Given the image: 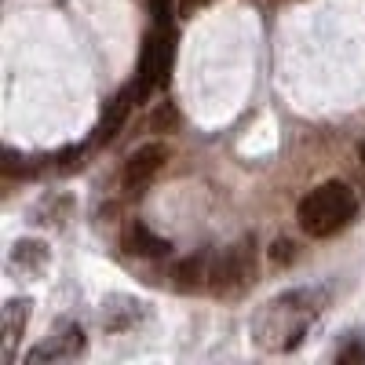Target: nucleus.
Segmentation results:
<instances>
[{"label":"nucleus","instance_id":"nucleus-1","mask_svg":"<svg viewBox=\"0 0 365 365\" xmlns=\"http://www.w3.org/2000/svg\"><path fill=\"white\" fill-rule=\"evenodd\" d=\"M325 311V292L318 289H289L282 296H274L267 307L252 318V340L263 351H292L299 340L307 336L311 322Z\"/></svg>","mask_w":365,"mask_h":365},{"label":"nucleus","instance_id":"nucleus-2","mask_svg":"<svg viewBox=\"0 0 365 365\" xmlns=\"http://www.w3.org/2000/svg\"><path fill=\"white\" fill-rule=\"evenodd\" d=\"M354 216V194L347 182L332 179V182H322L318 190H311L307 197L299 201L296 208V220L299 227L307 230L311 237H329L336 234L340 227H347Z\"/></svg>","mask_w":365,"mask_h":365},{"label":"nucleus","instance_id":"nucleus-3","mask_svg":"<svg viewBox=\"0 0 365 365\" xmlns=\"http://www.w3.org/2000/svg\"><path fill=\"white\" fill-rule=\"evenodd\" d=\"M252 282H256V249H252V241H241V245H230L216 256L208 289L230 299V296H245Z\"/></svg>","mask_w":365,"mask_h":365},{"label":"nucleus","instance_id":"nucleus-4","mask_svg":"<svg viewBox=\"0 0 365 365\" xmlns=\"http://www.w3.org/2000/svg\"><path fill=\"white\" fill-rule=\"evenodd\" d=\"M168 70H172V29H168V26H158V34L146 37V48H143L135 99L146 103L150 91L161 88V84H168Z\"/></svg>","mask_w":365,"mask_h":365},{"label":"nucleus","instance_id":"nucleus-5","mask_svg":"<svg viewBox=\"0 0 365 365\" xmlns=\"http://www.w3.org/2000/svg\"><path fill=\"white\" fill-rule=\"evenodd\" d=\"M168 161V146L165 143H146L139 150H132L128 161L120 165V182H125V190H143L150 179L158 175V168Z\"/></svg>","mask_w":365,"mask_h":365},{"label":"nucleus","instance_id":"nucleus-6","mask_svg":"<svg viewBox=\"0 0 365 365\" xmlns=\"http://www.w3.org/2000/svg\"><path fill=\"white\" fill-rule=\"evenodd\" d=\"M81 351H84V329L66 325V329L51 332L44 344L29 347L26 361H34V365H41V361H70V358H81Z\"/></svg>","mask_w":365,"mask_h":365},{"label":"nucleus","instance_id":"nucleus-7","mask_svg":"<svg viewBox=\"0 0 365 365\" xmlns=\"http://www.w3.org/2000/svg\"><path fill=\"white\" fill-rule=\"evenodd\" d=\"M212 263H216V256H205V252H194L187 259H179L172 267V285L179 292H201L212 285Z\"/></svg>","mask_w":365,"mask_h":365},{"label":"nucleus","instance_id":"nucleus-8","mask_svg":"<svg viewBox=\"0 0 365 365\" xmlns=\"http://www.w3.org/2000/svg\"><path fill=\"white\" fill-rule=\"evenodd\" d=\"M29 307H34L29 299H8L4 311H0V318H4V354H8V358L15 354L22 332H26V325H29Z\"/></svg>","mask_w":365,"mask_h":365},{"label":"nucleus","instance_id":"nucleus-9","mask_svg":"<svg viewBox=\"0 0 365 365\" xmlns=\"http://www.w3.org/2000/svg\"><path fill=\"white\" fill-rule=\"evenodd\" d=\"M139 318H143V307H139L135 299H128V296L106 299V307H103V325H106L110 332H125V329H132Z\"/></svg>","mask_w":365,"mask_h":365},{"label":"nucleus","instance_id":"nucleus-10","mask_svg":"<svg viewBox=\"0 0 365 365\" xmlns=\"http://www.w3.org/2000/svg\"><path fill=\"white\" fill-rule=\"evenodd\" d=\"M125 245H128V252H135V256H165L172 245H168V241L165 237H158L154 230H146L143 223H132L128 227V234H125Z\"/></svg>","mask_w":365,"mask_h":365},{"label":"nucleus","instance_id":"nucleus-11","mask_svg":"<svg viewBox=\"0 0 365 365\" xmlns=\"http://www.w3.org/2000/svg\"><path fill=\"white\" fill-rule=\"evenodd\" d=\"M132 96H135V91H132ZM132 96H117V99L106 106V113H103V120H99V135H96L99 146L110 143V139L120 132V125H125V117H128V106H132Z\"/></svg>","mask_w":365,"mask_h":365},{"label":"nucleus","instance_id":"nucleus-12","mask_svg":"<svg viewBox=\"0 0 365 365\" xmlns=\"http://www.w3.org/2000/svg\"><path fill=\"white\" fill-rule=\"evenodd\" d=\"M48 263V249L41 241H19L15 252H11V267H29V270H41Z\"/></svg>","mask_w":365,"mask_h":365},{"label":"nucleus","instance_id":"nucleus-13","mask_svg":"<svg viewBox=\"0 0 365 365\" xmlns=\"http://www.w3.org/2000/svg\"><path fill=\"white\" fill-rule=\"evenodd\" d=\"M146 125L154 128V132H175L179 125V113H175V103H161L154 113L146 117Z\"/></svg>","mask_w":365,"mask_h":365},{"label":"nucleus","instance_id":"nucleus-14","mask_svg":"<svg viewBox=\"0 0 365 365\" xmlns=\"http://www.w3.org/2000/svg\"><path fill=\"white\" fill-rule=\"evenodd\" d=\"M0 172H4V175H29V172H34V165H22V158L15 154V150H4V161H0Z\"/></svg>","mask_w":365,"mask_h":365},{"label":"nucleus","instance_id":"nucleus-15","mask_svg":"<svg viewBox=\"0 0 365 365\" xmlns=\"http://www.w3.org/2000/svg\"><path fill=\"white\" fill-rule=\"evenodd\" d=\"M292 256H296V245H292V241H285V237H278V241L270 245V259H274V263H289Z\"/></svg>","mask_w":365,"mask_h":365},{"label":"nucleus","instance_id":"nucleus-16","mask_svg":"<svg viewBox=\"0 0 365 365\" xmlns=\"http://www.w3.org/2000/svg\"><path fill=\"white\" fill-rule=\"evenodd\" d=\"M150 15H154L158 26H168V15H172V0H146Z\"/></svg>","mask_w":365,"mask_h":365},{"label":"nucleus","instance_id":"nucleus-17","mask_svg":"<svg viewBox=\"0 0 365 365\" xmlns=\"http://www.w3.org/2000/svg\"><path fill=\"white\" fill-rule=\"evenodd\" d=\"M336 361H340V365H347V361H365V344H358V340L347 344V347L336 354Z\"/></svg>","mask_w":365,"mask_h":365},{"label":"nucleus","instance_id":"nucleus-18","mask_svg":"<svg viewBox=\"0 0 365 365\" xmlns=\"http://www.w3.org/2000/svg\"><path fill=\"white\" fill-rule=\"evenodd\" d=\"M197 4H208V0H182V15H190Z\"/></svg>","mask_w":365,"mask_h":365},{"label":"nucleus","instance_id":"nucleus-19","mask_svg":"<svg viewBox=\"0 0 365 365\" xmlns=\"http://www.w3.org/2000/svg\"><path fill=\"white\" fill-rule=\"evenodd\" d=\"M358 158H361V161H365V143H361V146H358Z\"/></svg>","mask_w":365,"mask_h":365}]
</instances>
